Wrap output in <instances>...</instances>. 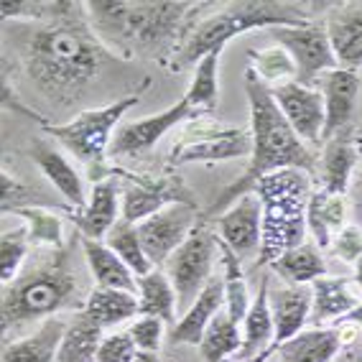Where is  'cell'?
Wrapping results in <instances>:
<instances>
[{
  "label": "cell",
  "mask_w": 362,
  "mask_h": 362,
  "mask_svg": "<svg viewBox=\"0 0 362 362\" xmlns=\"http://www.w3.org/2000/svg\"><path fill=\"white\" fill-rule=\"evenodd\" d=\"M107 49L92 31L84 3H54L49 18L33 23L23 46V66L36 87L62 103L77 98L98 77Z\"/></svg>",
  "instance_id": "obj_1"
},
{
  "label": "cell",
  "mask_w": 362,
  "mask_h": 362,
  "mask_svg": "<svg viewBox=\"0 0 362 362\" xmlns=\"http://www.w3.org/2000/svg\"><path fill=\"white\" fill-rule=\"evenodd\" d=\"M209 3L187 0H158V3H133V0H90L84 3L87 21L100 44L123 59H158L171 66L184 46L181 36H189L197 23L194 13Z\"/></svg>",
  "instance_id": "obj_2"
},
{
  "label": "cell",
  "mask_w": 362,
  "mask_h": 362,
  "mask_svg": "<svg viewBox=\"0 0 362 362\" xmlns=\"http://www.w3.org/2000/svg\"><path fill=\"white\" fill-rule=\"evenodd\" d=\"M245 95L250 103V133L252 153L245 174L217 197L209 207L204 220H217V214L230 209L238 199L252 194V189L263 176L281 171V168H301L306 174H317V158L304 146V141L293 133L288 120L281 112L279 103L273 98V90L265 87L252 69L245 71Z\"/></svg>",
  "instance_id": "obj_3"
},
{
  "label": "cell",
  "mask_w": 362,
  "mask_h": 362,
  "mask_svg": "<svg viewBox=\"0 0 362 362\" xmlns=\"http://www.w3.org/2000/svg\"><path fill=\"white\" fill-rule=\"evenodd\" d=\"M71 250H54L44 263L33 265L31 271L3 286V332L21 329L31 322H46L54 314L66 309L84 311L87 296H82L77 271L71 268Z\"/></svg>",
  "instance_id": "obj_4"
},
{
  "label": "cell",
  "mask_w": 362,
  "mask_h": 362,
  "mask_svg": "<svg viewBox=\"0 0 362 362\" xmlns=\"http://www.w3.org/2000/svg\"><path fill=\"white\" fill-rule=\"evenodd\" d=\"M314 21L306 6L298 3H273V0H240L230 3L220 13L199 21L192 33L184 39V46L174 57L168 69H181L189 64H199L212 52H222L235 36L255 28H279V26H301Z\"/></svg>",
  "instance_id": "obj_5"
},
{
  "label": "cell",
  "mask_w": 362,
  "mask_h": 362,
  "mask_svg": "<svg viewBox=\"0 0 362 362\" xmlns=\"http://www.w3.org/2000/svg\"><path fill=\"white\" fill-rule=\"evenodd\" d=\"M252 192L263 204V243L258 265H271L284 252L304 245L311 174L301 168H281L263 176Z\"/></svg>",
  "instance_id": "obj_6"
},
{
  "label": "cell",
  "mask_w": 362,
  "mask_h": 362,
  "mask_svg": "<svg viewBox=\"0 0 362 362\" xmlns=\"http://www.w3.org/2000/svg\"><path fill=\"white\" fill-rule=\"evenodd\" d=\"M148 84H151V79H143L141 87H138L133 95L117 100V103L107 105V107L84 110V112H79L74 120H69V123H64V125L41 123V128H44V133L57 138L69 153L77 156L79 161L87 163L92 184H100V181L110 179V176L115 174V168H110L105 163V153H110L112 138H115L112 130L123 120V115L130 107H136V105L141 103V95Z\"/></svg>",
  "instance_id": "obj_7"
},
{
  "label": "cell",
  "mask_w": 362,
  "mask_h": 362,
  "mask_svg": "<svg viewBox=\"0 0 362 362\" xmlns=\"http://www.w3.org/2000/svg\"><path fill=\"white\" fill-rule=\"evenodd\" d=\"M252 153V133L247 128H225L209 115L189 120L184 138L174 143L166 168H179L187 163H217L233 161Z\"/></svg>",
  "instance_id": "obj_8"
},
{
  "label": "cell",
  "mask_w": 362,
  "mask_h": 362,
  "mask_svg": "<svg viewBox=\"0 0 362 362\" xmlns=\"http://www.w3.org/2000/svg\"><path fill=\"white\" fill-rule=\"evenodd\" d=\"M217 252H220L217 235L207 227V220H202L197 222L192 235L184 240V245L168 258L166 276L174 284L179 319L192 309V304L204 291V286L209 284L214 268V255Z\"/></svg>",
  "instance_id": "obj_9"
},
{
  "label": "cell",
  "mask_w": 362,
  "mask_h": 362,
  "mask_svg": "<svg viewBox=\"0 0 362 362\" xmlns=\"http://www.w3.org/2000/svg\"><path fill=\"white\" fill-rule=\"evenodd\" d=\"M273 41L284 46L296 64V82L301 87L317 90V84L327 71L339 69V62L332 49L327 26L319 21H309L301 26H279L271 28Z\"/></svg>",
  "instance_id": "obj_10"
},
{
  "label": "cell",
  "mask_w": 362,
  "mask_h": 362,
  "mask_svg": "<svg viewBox=\"0 0 362 362\" xmlns=\"http://www.w3.org/2000/svg\"><path fill=\"white\" fill-rule=\"evenodd\" d=\"M125 176L130 179V187H125L123 192V214H120V220L125 222L141 225L143 220H148L171 204H194V197L179 176H158V179L138 174Z\"/></svg>",
  "instance_id": "obj_11"
},
{
  "label": "cell",
  "mask_w": 362,
  "mask_h": 362,
  "mask_svg": "<svg viewBox=\"0 0 362 362\" xmlns=\"http://www.w3.org/2000/svg\"><path fill=\"white\" fill-rule=\"evenodd\" d=\"M136 227L141 235L143 250L153 263V268H163L197 227V207L194 204H171Z\"/></svg>",
  "instance_id": "obj_12"
},
{
  "label": "cell",
  "mask_w": 362,
  "mask_h": 362,
  "mask_svg": "<svg viewBox=\"0 0 362 362\" xmlns=\"http://www.w3.org/2000/svg\"><path fill=\"white\" fill-rule=\"evenodd\" d=\"M194 117H202L199 112L187 103V98H181L176 105H171L168 110L158 112V115L143 117L136 123H128L117 130L112 138L110 156H120V158H133V156L151 151L156 143L166 136L168 130L176 128L179 123H189Z\"/></svg>",
  "instance_id": "obj_13"
},
{
  "label": "cell",
  "mask_w": 362,
  "mask_h": 362,
  "mask_svg": "<svg viewBox=\"0 0 362 362\" xmlns=\"http://www.w3.org/2000/svg\"><path fill=\"white\" fill-rule=\"evenodd\" d=\"M214 222H217V230H220V240L240 260L252 258L255 252H260V243H263V204H260L255 192L238 199Z\"/></svg>",
  "instance_id": "obj_14"
},
{
  "label": "cell",
  "mask_w": 362,
  "mask_h": 362,
  "mask_svg": "<svg viewBox=\"0 0 362 362\" xmlns=\"http://www.w3.org/2000/svg\"><path fill=\"white\" fill-rule=\"evenodd\" d=\"M273 98H276L284 117L288 120V125L301 141H322L324 120H327L322 90H311V87H301L298 82H288L284 87H276Z\"/></svg>",
  "instance_id": "obj_15"
},
{
  "label": "cell",
  "mask_w": 362,
  "mask_h": 362,
  "mask_svg": "<svg viewBox=\"0 0 362 362\" xmlns=\"http://www.w3.org/2000/svg\"><path fill=\"white\" fill-rule=\"evenodd\" d=\"M311 304H314V293L311 286H286L271 293V311L273 322H276V337L273 344L265 352H260L252 362H268L276 349L284 342L293 339L298 332H304V324L311 319Z\"/></svg>",
  "instance_id": "obj_16"
},
{
  "label": "cell",
  "mask_w": 362,
  "mask_h": 362,
  "mask_svg": "<svg viewBox=\"0 0 362 362\" xmlns=\"http://www.w3.org/2000/svg\"><path fill=\"white\" fill-rule=\"evenodd\" d=\"M360 74L349 69H334L327 71L319 82V90H322L324 98V112H327V120H324V133L322 141H329L337 133L347 130L349 120L355 115V105L357 95H360Z\"/></svg>",
  "instance_id": "obj_17"
},
{
  "label": "cell",
  "mask_w": 362,
  "mask_h": 362,
  "mask_svg": "<svg viewBox=\"0 0 362 362\" xmlns=\"http://www.w3.org/2000/svg\"><path fill=\"white\" fill-rule=\"evenodd\" d=\"M71 225L77 227V233L82 238L92 240H105L110 233L117 217V171L110 179L92 184L90 199L82 209H69Z\"/></svg>",
  "instance_id": "obj_18"
},
{
  "label": "cell",
  "mask_w": 362,
  "mask_h": 362,
  "mask_svg": "<svg viewBox=\"0 0 362 362\" xmlns=\"http://www.w3.org/2000/svg\"><path fill=\"white\" fill-rule=\"evenodd\" d=\"M332 49L342 69L357 71L362 66V3H339L327 18Z\"/></svg>",
  "instance_id": "obj_19"
},
{
  "label": "cell",
  "mask_w": 362,
  "mask_h": 362,
  "mask_svg": "<svg viewBox=\"0 0 362 362\" xmlns=\"http://www.w3.org/2000/svg\"><path fill=\"white\" fill-rule=\"evenodd\" d=\"M225 309V281L222 276H212L204 291L199 293L192 309L168 329V339L174 344H199L212 319Z\"/></svg>",
  "instance_id": "obj_20"
},
{
  "label": "cell",
  "mask_w": 362,
  "mask_h": 362,
  "mask_svg": "<svg viewBox=\"0 0 362 362\" xmlns=\"http://www.w3.org/2000/svg\"><path fill=\"white\" fill-rule=\"evenodd\" d=\"M271 281L263 279L260 281L258 293L252 296L250 311H247L245 322H243V347L240 352L227 362H252L260 352L273 344V337H276V322H273V311H271Z\"/></svg>",
  "instance_id": "obj_21"
},
{
  "label": "cell",
  "mask_w": 362,
  "mask_h": 362,
  "mask_svg": "<svg viewBox=\"0 0 362 362\" xmlns=\"http://www.w3.org/2000/svg\"><path fill=\"white\" fill-rule=\"evenodd\" d=\"M31 158L41 168V174L62 192V197L69 202L71 209H82L87 204L90 194H84L82 176L66 161V156H62V151L54 148L52 143L44 141V138H39V141L31 143Z\"/></svg>",
  "instance_id": "obj_22"
},
{
  "label": "cell",
  "mask_w": 362,
  "mask_h": 362,
  "mask_svg": "<svg viewBox=\"0 0 362 362\" xmlns=\"http://www.w3.org/2000/svg\"><path fill=\"white\" fill-rule=\"evenodd\" d=\"M344 220H347L344 194H332L322 187L311 192L309 207H306V230L314 235V245L319 250H329L337 235L347 227Z\"/></svg>",
  "instance_id": "obj_23"
},
{
  "label": "cell",
  "mask_w": 362,
  "mask_h": 362,
  "mask_svg": "<svg viewBox=\"0 0 362 362\" xmlns=\"http://www.w3.org/2000/svg\"><path fill=\"white\" fill-rule=\"evenodd\" d=\"M311 293H314V304H311V322L324 324V322H342L349 311L360 306L362 291L355 281L349 279H319L311 284Z\"/></svg>",
  "instance_id": "obj_24"
},
{
  "label": "cell",
  "mask_w": 362,
  "mask_h": 362,
  "mask_svg": "<svg viewBox=\"0 0 362 362\" xmlns=\"http://www.w3.org/2000/svg\"><path fill=\"white\" fill-rule=\"evenodd\" d=\"M357 158H360V141L349 130L337 133L327 141L319 163V176H322V189L332 194H344L349 187V176L355 171Z\"/></svg>",
  "instance_id": "obj_25"
},
{
  "label": "cell",
  "mask_w": 362,
  "mask_h": 362,
  "mask_svg": "<svg viewBox=\"0 0 362 362\" xmlns=\"http://www.w3.org/2000/svg\"><path fill=\"white\" fill-rule=\"evenodd\" d=\"M342 352V339L337 327H314V329L298 332L293 339L284 342L273 360L276 362H334Z\"/></svg>",
  "instance_id": "obj_26"
},
{
  "label": "cell",
  "mask_w": 362,
  "mask_h": 362,
  "mask_svg": "<svg viewBox=\"0 0 362 362\" xmlns=\"http://www.w3.org/2000/svg\"><path fill=\"white\" fill-rule=\"evenodd\" d=\"M82 250H84V258H87V265H90V273H92V279H95V284H98V288H117V291L136 293V288H138L136 273L130 271L128 265L117 258L103 240L82 238Z\"/></svg>",
  "instance_id": "obj_27"
},
{
  "label": "cell",
  "mask_w": 362,
  "mask_h": 362,
  "mask_svg": "<svg viewBox=\"0 0 362 362\" xmlns=\"http://www.w3.org/2000/svg\"><path fill=\"white\" fill-rule=\"evenodd\" d=\"M69 324L52 317L41 322V327L31 337H23L18 342L6 344L0 362H57L59 344L64 339Z\"/></svg>",
  "instance_id": "obj_28"
},
{
  "label": "cell",
  "mask_w": 362,
  "mask_h": 362,
  "mask_svg": "<svg viewBox=\"0 0 362 362\" xmlns=\"http://www.w3.org/2000/svg\"><path fill=\"white\" fill-rule=\"evenodd\" d=\"M103 327L87 314L77 311L59 344L57 362H98L100 344H103Z\"/></svg>",
  "instance_id": "obj_29"
},
{
  "label": "cell",
  "mask_w": 362,
  "mask_h": 362,
  "mask_svg": "<svg viewBox=\"0 0 362 362\" xmlns=\"http://www.w3.org/2000/svg\"><path fill=\"white\" fill-rule=\"evenodd\" d=\"M138 301H141V317H156L174 327V319L179 317L176 291L163 268H153L138 279Z\"/></svg>",
  "instance_id": "obj_30"
},
{
  "label": "cell",
  "mask_w": 362,
  "mask_h": 362,
  "mask_svg": "<svg viewBox=\"0 0 362 362\" xmlns=\"http://www.w3.org/2000/svg\"><path fill=\"white\" fill-rule=\"evenodd\" d=\"M84 311H87L103 329H107V327H117V324H123L136 317V314H141V301H138L136 293H130V291L92 288V291L87 293Z\"/></svg>",
  "instance_id": "obj_31"
},
{
  "label": "cell",
  "mask_w": 362,
  "mask_h": 362,
  "mask_svg": "<svg viewBox=\"0 0 362 362\" xmlns=\"http://www.w3.org/2000/svg\"><path fill=\"white\" fill-rule=\"evenodd\" d=\"M271 268L279 273L281 279L291 281L293 286H311L314 281L324 279L329 273L322 250L314 243H304V245L284 252L276 263H271Z\"/></svg>",
  "instance_id": "obj_32"
},
{
  "label": "cell",
  "mask_w": 362,
  "mask_h": 362,
  "mask_svg": "<svg viewBox=\"0 0 362 362\" xmlns=\"http://www.w3.org/2000/svg\"><path fill=\"white\" fill-rule=\"evenodd\" d=\"M217 245H220V255H222V281H225V311L230 314L235 324H243L247 317V311H250L252 304V296L247 291V281H245V273H243V265H240V258L235 255L230 247L217 238Z\"/></svg>",
  "instance_id": "obj_33"
},
{
  "label": "cell",
  "mask_w": 362,
  "mask_h": 362,
  "mask_svg": "<svg viewBox=\"0 0 362 362\" xmlns=\"http://www.w3.org/2000/svg\"><path fill=\"white\" fill-rule=\"evenodd\" d=\"M243 347L240 327L230 319L225 309L212 319L204 337L199 342V352L207 362H227V357H235Z\"/></svg>",
  "instance_id": "obj_34"
},
{
  "label": "cell",
  "mask_w": 362,
  "mask_h": 362,
  "mask_svg": "<svg viewBox=\"0 0 362 362\" xmlns=\"http://www.w3.org/2000/svg\"><path fill=\"white\" fill-rule=\"evenodd\" d=\"M220 54L212 52L202 59L194 69V77L187 90V103L194 107L199 115H212L217 107V98H220V82H217V69H220Z\"/></svg>",
  "instance_id": "obj_35"
},
{
  "label": "cell",
  "mask_w": 362,
  "mask_h": 362,
  "mask_svg": "<svg viewBox=\"0 0 362 362\" xmlns=\"http://www.w3.org/2000/svg\"><path fill=\"white\" fill-rule=\"evenodd\" d=\"M105 245L110 247L117 258L136 273V279H141V276L153 271V263H151L146 250H143L141 235H138V227L133 225V222L117 220L115 227H112L110 233H107V238H105Z\"/></svg>",
  "instance_id": "obj_36"
},
{
  "label": "cell",
  "mask_w": 362,
  "mask_h": 362,
  "mask_svg": "<svg viewBox=\"0 0 362 362\" xmlns=\"http://www.w3.org/2000/svg\"><path fill=\"white\" fill-rule=\"evenodd\" d=\"M13 214L23 220L28 227V240L33 247H52V250H64V230H62V217L52 209L41 207H13Z\"/></svg>",
  "instance_id": "obj_37"
},
{
  "label": "cell",
  "mask_w": 362,
  "mask_h": 362,
  "mask_svg": "<svg viewBox=\"0 0 362 362\" xmlns=\"http://www.w3.org/2000/svg\"><path fill=\"white\" fill-rule=\"evenodd\" d=\"M250 54V69L258 74V79L265 87H284L288 82H296V64L288 57L284 46H273V49H263V52H247Z\"/></svg>",
  "instance_id": "obj_38"
},
{
  "label": "cell",
  "mask_w": 362,
  "mask_h": 362,
  "mask_svg": "<svg viewBox=\"0 0 362 362\" xmlns=\"http://www.w3.org/2000/svg\"><path fill=\"white\" fill-rule=\"evenodd\" d=\"M31 240H28V227L21 225L13 230H3L0 238V268H3V286H11L18 279V271L23 265Z\"/></svg>",
  "instance_id": "obj_39"
},
{
  "label": "cell",
  "mask_w": 362,
  "mask_h": 362,
  "mask_svg": "<svg viewBox=\"0 0 362 362\" xmlns=\"http://www.w3.org/2000/svg\"><path fill=\"white\" fill-rule=\"evenodd\" d=\"M54 3H41V0H3L0 3V18L3 21H39L49 18Z\"/></svg>",
  "instance_id": "obj_40"
},
{
  "label": "cell",
  "mask_w": 362,
  "mask_h": 362,
  "mask_svg": "<svg viewBox=\"0 0 362 362\" xmlns=\"http://www.w3.org/2000/svg\"><path fill=\"white\" fill-rule=\"evenodd\" d=\"M163 327H166V324H163L161 319L141 317L138 322L130 324L128 334L141 352H158V349H161V339H163Z\"/></svg>",
  "instance_id": "obj_41"
},
{
  "label": "cell",
  "mask_w": 362,
  "mask_h": 362,
  "mask_svg": "<svg viewBox=\"0 0 362 362\" xmlns=\"http://www.w3.org/2000/svg\"><path fill=\"white\" fill-rule=\"evenodd\" d=\"M138 355L136 342L128 332H112L103 339L98 352V362H133Z\"/></svg>",
  "instance_id": "obj_42"
},
{
  "label": "cell",
  "mask_w": 362,
  "mask_h": 362,
  "mask_svg": "<svg viewBox=\"0 0 362 362\" xmlns=\"http://www.w3.org/2000/svg\"><path fill=\"white\" fill-rule=\"evenodd\" d=\"M329 250H332V255L342 258L344 263L355 265L362 255V230L355 225H347L342 233L334 238V243H332Z\"/></svg>",
  "instance_id": "obj_43"
},
{
  "label": "cell",
  "mask_w": 362,
  "mask_h": 362,
  "mask_svg": "<svg viewBox=\"0 0 362 362\" xmlns=\"http://www.w3.org/2000/svg\"><path fill=\"white\" fill-rule=\"evenodd\" d=\"M0 181H3V209H8V207H11V197H13V199H18V194H23V187H21L18 181L8 174V171H3V174H0Z\"/></svg>",
  "instance_id": "obj_44"
},
{
  "label": "cell",
  "mask_w": 362,
  "mask_h": 362,
  "mask_svg": "<svg viewBox=\"0 0 362 362\" xmlns=\"http://www.w3.org/2000/svg\"><path fill=\"white\" fill-rule=\"evenodd\" d=\"M342 322H352V324H357V327L362 329V301H360V306H355V309L349 311V314L342 319Z\"/></svg>",
  "instance_id": "obj_45"
},
{
  "label": "cell",
  "mask_w": 362,
  "mask_h": 362,
  "mask_svg": "<svg viewBox=\"0 0 362 362\" xmlns=\"http://www.w3.org/2000/svg\"><path fill=\"white\" fill-rule=\"evenodd\" d=\"M133 362H158V352H141L138 349V355Z\"/></svg>",
  "instance_id": "obj_46"
},
{
  "label": "cell",
  "mask_w": 362,
  "mask_h": 362,
  "mask_svg": "<svg viewBox=\"0 0 362 362\" xmlns=\"http://www.w3.org/2000/svg\"><path fill=\"white\" fill-rule=\"evenodd\" d=\"M352 281L360 286V291H362V255H360V260L355 263V279H352Z\"/></svg>",
  "instance_id": "obj_47"
},
{
  "label": "cell",
  "mask_w": 362,
  "mask_h": 362,
  "mask_svg": "<svg viewBox=\"0 0 362 362\" xmlns=\"http://www.w3.org/2000/svg\"><path fill=\"white\" fill-rule=\"evenodd\" d=\"M357 141H360V153H362V138H357Z\"/></svg>",
  "instance_id": "obj_48"
},
{
  "label": "cell",
  "mask_w": 362,
  "mask_h": 362,
  "mask_svg": "<svg viewBox=\"0 0 362 362\" xmlns=\"http://www.w3.org/2000/svg\"><path fill=\"white\" fill-rule=\"evenodd\" d=\"M268 362H276V360H273V357H271V360H268Z\"/></svg>",
  "instance_id": "obj_49"
},
{
  "label": "cell",
  "mask_w": 362,
  "mask_h": 362,
  "mask_svg": "<svg viewBox=\"0 0 362 362\" xmlns=\"http://www.w3.org/2000/svg\"><path fill=\"white\" fill-rule=\"evenodd\" d=\"M342 362H344V360H342Z\"/></svg>",
  "instance_id": "obj_50"
}]
</instances>
